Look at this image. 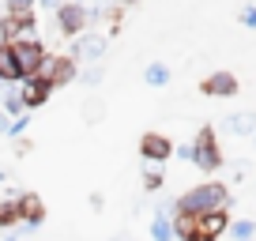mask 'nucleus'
Here are the masks:
<instances>
[{
    "label": "nucleus",
    "instance_id": "nucleus-1",
    "mask_svg": "<svg viewBox=\"0 0 256 241\" xmlns=\"http://www.w3.org/2000/svg\"><path fill=\"white\" fill-rule=\"evenodd\" d=\"M226 208H230V185L226 181H200L174 200V215H184V218H200Z\"/></svg>",
    "mask_w": 256,
    "mask_h": 241
},
{
    "label": "nucleus",
    "instance_id": "nucleus-2",
    "mask_svg": "<svg viewBox=\"0 0 256 241\" xmlns=\"http://www.w3.org/2000/svg\"><path fill=\"white\" fill-rule=\"evenodd\" d=\"M222 147H218L215 124H200L196 140H192V166H200L204 174H218L222 170Z\"/></svg>",
    "mask_w": 256,
    "mask_h": 241
},
{
    "label": "nucleus",
    "instance_id": "nucleus-3",
    "mask_svg": "<svg viewBox=\"0 0 256 241\" xmlns=\"http://www.w3.org/2000/svg\"><path fill=\"white\" fill-rule=\"evenodd\" d=\"M53 19H56V34H60V38H80V34L90 30L94 12H90L83 0H64L60 8L53 12Z\"/></svg>",
    "mask_w": 256,
    "mask_h": 241
},
{
    "label": "nucleus",
    "instance_id": "nucleus-4",
    "mask_svg": "<svg viewBox=\"0 0 256 241\" xmlns=\"http://www.w3.org/2000/svg\"><path fill=\"white\" fill-rule=\"evenodd\" d=\"M46 42L42 38H19L12 42V56H16V64H19V76L23 80H34V72H38V64L46 60Z\"/></svg>",
    "mask_w": 256,
    "mask_h": 241
},
{
    "label": "nucleus",
    "instance_id": "nucleus-5",
    "mask_svg": "<svg viewBox=\"0 0 256 241\" xmlns=\"http://www.w3.org/2000/svg\"><path fill=\"white\" fill-rule=\"evenodd\" d=\"M136 151H140V158L147 162V166H162V162H170L174 158V140L166 136V132H144L140 136V144H136Z\"/></svg>",
    "mask_w": 256,
    "mask_h": 241
},
{
    "label": "nucleus",
    "instance_id": "nucleus-6",
    "mask_svg": "<svg viewBox=\"0 0 256 241\" xmlns=\"http://www.w3.org/2000/svg\"><path fill=\"white\" fill-rule=\"evenodd\" d=\"M106 34H98V30H87V34H80V38H72V49H68V56H72L76 64H94V60H102L106 56Z\"/></svg>",
    "mask_w": 256,
    "mask_h": 241
},
{
    "label": "nucleus",
    "instance_id": "nucleus-7",
    "mask_svg": "<svg viewBox=\"0 0 256 241\" xmlns=\"http://www.w3.org/2000/svg\"><path fill=\"white\" fill-rule=\"evenodd\" d=\"M19 38H38V16H0V42L12 46Z\"/></svg>",
    "mask_w": 256,
    "mask_h": 241
},
{
    "label": "nucleus",
    "instance_id": "nucleus-8",
    "mask_svg": "<svg viewBox=\"0 0 256 241\" xmlns=\"http://www.w3.org/2000/svg\"><path fill=\"white\" fill-rule=\"evenodd\" d=\"M200 90L208 98H234V94H241V80L234 72H211L208 80L200 83Z\"/></svg>",
    "mask_w": 256,
    "mask_h": 241
},
{
    "label": "nucleus",
    "instance_id": "nucleus-9",
    "mask_svg": "<svg viewBox=\"0 0 256 241\" xmlns=\"http://www.w3.org/2000/svg\"><path fill=\"white\" fill-rule=\"evenodd\" d=\"M16 208H19V222H26L30 230H38V226L46 222V200H42L38 192H19Z\"/></svg>",
    "mask_w": 256,
    "mask_h": 241
},
{
    "label": "nucleus",
    "instance_id": "nucleus-10",
    "mask_svg": "<svg viewBox=\"0 0 256 241\" xmlns=\"http://www.w3.org/2000/svg\"><path fill=\"white\" fill-rule=\"evenodd\" d=\"M19 94H23V110L30 113V110H42V106L53 98V87H49L46 80H38V76H34V80H23V83H19Z\"/></svg>",
    "mask_w": 256,
    "mask_h": 241
},
{
    "label": "nucleus",
    "instance_id": "nucleus-11",
    "mask_svg": "<svg viewBox=\"0 0 256 241\" xmlns=\"http://www.w3.org/2000/svg\"><path fill=\"white\" fill-rule=\"evenodd\" d=\"M192 222H196V226H192L196 234H204V238L218 241V238H222L226 230H230V222H234V218H230V208H226V211H211V215H200V218H192Z\"/></svg>",
    "mask_w": 256,
    "mask_h": 241
},
{
    "label": "nucleus",
    "instance_id": "nucleus-12",
    "mask_svg": "<svg viewBox=\"0 0 256 241\" xmlns=\"http://www.w3.org/2000/svg\"><path fill=\"white\" fill-rule=\"evenodd\" d=\"M72 80H80V64H76L72 56H60V53H53V72H49V87H64V83H72Z\"/></svg>",
    "mask_w": 256,
    "mask_h": 241
},
{
    "label": "nucleus",
    "instance_id": "nucleus-13",
    "mask_svg": "<svg viewBox=\"0 0 256 241\" xmlns=\"http://www.w3.org/2000/svg\"><path fill=\"white\" fill-rule=\"evenodd\" d=\"M226 132H230V136H256V113L252 110H238V113H230V117H226V124H222Z\"/></svg>",
    "mask_w": 256,
    "mask_h": 241
},
{
    "label": "nucleus",
    "instance_id": "nucleus-14",
    "mask_svg": "<svg viewBox=\"0 0 256 241\" xmlns=\"http://www.w3.org/2000/svg\"><path fill=\"white\" fill-rule=\"evenodd\" d=\"M19 83H23V76H19V64L12 56V46L0 42V87H19Z\"/></svg>",
    "mask_w": 256,
    "mask_h": 241
},
{
    "label": "nucleus",
    "instance_id": "nucleus-15",
    "mask_svg": "<svg viewBox=\"0 0 256 241\" xmlns=\"http://www.w3.org/2000/svg\"><path fill=\"white\" fill-rule=\"evenodd\" d=\"M170 80H174V72H170L162 60H151V64L144 68V83L147 87H170Z\"/></svg>",
    "mask_w": 256,
    "mask_h": 241
},
{
    "label": "nucleus",
    "instance_id": "nucleus-16",
    "mask_svg": "<svg viewBox=\"0 0 256 241\" xmlns=\"http://www.w3.org/2000/svg\"><path fill=\"white\" fill-rule=\"evenodd\" d=\"M140 181H144V192H158L166 185V174H162V166H147L144 162V177Z\"/></svg>",
    "mask_w": 256,
    "mask_h": 241
},
{
    "label": "nucleus",
    "instance_id": "nucleus-17",
    "mask_svg": "<svg viewBox=\"0 0 256 241\" xmlns=\"http://www.w3.org/2000/svg\"><path fill=\"white\" fill-rule=\"evenodd\" d=\"M226 234H230L234 241H252L256 238V222H252V218H234Z\"/></svg>",
    "mask_w": 256,
    "mask_h": 241
},
{
    "label": "nucleus",
    "instance_id": "nucleus-18",
    "mask_svg": "<svg viewBox=\"0 0 256 241\" xmlns=\"http://www.w3.org/2000/svg\"><path fill=\"white\" fill-rule=\"evenodd\" d=\"M0 226H4V230L19 226V208H16V200H0Z\"/></svg>",
    "mask_w": 256,
    "mask_h": 241
},
{
    "label": "nucleus",
    "instance_id": "nucleus-19",
    "mask_svg": "<svg viewBox=\"0 0 256 241\" xmlns=\"http://www.w3.org/2000/svg\"><path fill=\"white\" fill-rule=\"evenodd\" d=\"M38 4L34 0H4V16H34Z\"/></svg>",
    "mask_w": 256,
    "mask_h": 241
},
{
    "label": "nucleus",
    "instance_id": "nucleus-20",
    "mask_svg": "<svg viewBox=\"0 0 256 241\" xmlns=\"http://www.w3.org/2000/svg\"><path fill=\"white\" fill-rule=\"evenodd\" d=\"M26 124H30V113H23V117H12V120H8V128H4V136H8V140H23Z\"/></svg>",
    "mask_w": 256,
    "mask_h": 241
},
{
    "label": "nucleus",
    "instance_id": "nucleus-21",
    "mask_svg": "<svg viewBox=\"0 0 256 241\" xmlns=\"http://www.w3.org/2000/svg\"><path fill=\"white\" fill-rule=\"evenodd\" d=\"M80 80L87 83V87H98V83L106 80V68H102V64H90L87 72H80Z\"/></svg>",
    "mask_w": 256,
    "mask_h": 241
},
{
    "label": "nucleus",
    "instance_id": "nucleus-22",
    "mask_svg": "<svg viewBox=\"0 0 256 241\" xmlns=\"http://www.w3.org/2000/svg\"><path fill=\"white\" fill-rule=\"evenodd\" d=\"M241 23H245V26H252V30H256V4H248V8H241Z\"/></svg>",
    "mask_w": 256,
    "mask_h": 241
},
{
    "label": "nucleus",
    "instance_id": "nucleus-23",
    "mask_svg": "<svg viewBox=\"0 0 256 241\" xmlns=\"http://www.w3.org/2000/svg\"><path fill=\"white\" fill-rule=\"evenodd\" d=\"M174 154H177L181 162H192V144H184V147H174Z\"/></svg>",
    "mask_w": 256,
    "mask_h": 241
},
{
    "label": "nucleus",
    "instance_id": "nucleus-24",
    "mask_svg": "<svg viewBox=\"0 0 256 241\" xmlns=\"http://www.w3.org/2000/svg\"><path fill=\"white\" fill-rule=\"evenodd\" d=\"M34 4H38L42 12H56V8H60V4H64V0H34Z\"/></svg>",
    "mask_w": 256,
    "mask_h": 241
},
{
    "label": "nucleus",
    "instance_id": "nucleus-25",
    "mask_svg": "<svg viewBox=\"0 0 256 241\" xmlns=\"http://www.w3.org/2000/svg\"><path fill=\"white\" fill-rule=\"evenodd\" d=\"M90 208L102 211V208H106V196H102V192H90Z\"/></svg>",
    "mask_w": 256,
    "mask_h": 241
},
{
    "label": "nucleus",
    "instance_id": "nucleus-26",
    "mask_svg": "<svg viewBox=\"0 0 256 241\" xmlns=\"http://www.w3.org/2000/svg\"><path fill=\"white\" fill-rule=\"evenodd\" d=\"M184 241H211V238H204V234H196V230H192V234H188Z\"/></svg>",
    "mask_w": 256,
    "mask_h": 241
},
{
    "label": "nucleus",
    "instance_id": "nucleus-27",
    "mask_svg": "<svg viewBox=\"0 0 256 241\" xmlns=\"http://www.w3.org/2000/svg\"><path fill=\"white\" fill-rule=\"evenodd\" d=\"M4 120H8V117H4V113H0V136H4V128H8V124H4Z\"/></svg>",
    "mask_w": 256,
    "mask_h": 241
},
{
    "label": "nucleus",
    "instance_id": "nucleus-28",
    "mask_svg": "<svg viewBox=\"0 0 256 241\" xmlns=\"http://www.w3.org/2000/svg\"><path fill=\"white\" fill-rule=\"evenodd\" d=\"M4 181H8V174H4V170H0V185H4Z\"/></svg>",
    "mask_w": 256,
    "mask_h": 241
},
{
    "label": "nucleus",
    "instance_id": "nucleus-29",
    "mask_svg": "<svg viewBox=\"0 0 256 241\" xmlns=\"http://www.w3.org/2000/svg\"><path fill=\"white\" fill-rule=\"evenodd\" d=\"M166 241H181V238H177V234H174V238H166Z\"/></svg>",
    "mask_w": 256,
    "mask_h": 241
},
{
    "label": "nucleus",
    "instance_id": "nucleus-30",
    "mask_svg": "<svg viewBox=\"0 0 256 241\" xmlns=\"http://www.w3.org/2000/svg\"><path fill=\"white\" fill-rule=\"evenodd\" d=\"M124 4H140V0H124Z\"/></svg>",
    "mask_w": 256,
    "mask_h": 241
},
{
    "label": "nucleus",
    "instance_id": "nucleus-31",
    "mask_svg": "<svg viewBox=\"0 0 256 241\" xmlns=\"http://www.w3.org/2000/svg\"><path fill=\"white\" fill-rule=\"evenodd\" d=\"M4 241H19V238H4Z\"/></svg>",
    "mask_w": 256,
    "mask_h": 241
}]
</instances>
